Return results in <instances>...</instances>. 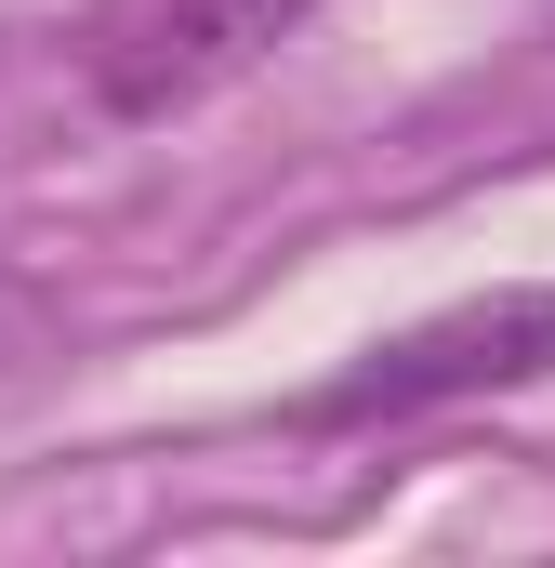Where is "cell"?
I'll return each instance as SVG.
<instances>
[{
	"label": "cell",
	"mask_w": 555,
	"mask_h": 568,
	"mask_svg": "<svg viewBox=\"0 0 555 568\" xmlns=\"http://www.w3.org/2000/svg\"><path fill=\"white\" fill-rule=\"evenodd\" d=\"M555 371V278L516 291H476V304H436L411 331H384L357 371H331L304 397V424L344 436V424H411V410H450V397H516Z\"/></svg>",
	"instance_id": "6da1fadb"
},
{
	"label": "cell",
	"mask_w": 555,
	"mask_h": 568,
	"mask_svg": "<svg viewBox=\"0 0 555 568\" xmlns=\"http://www.w3.org/2000/svg\"><path fill=\"white\" fill-rule=\"evenodd\" d=\"M317 0H107L80 40V80L107 120H185L225 80H252Z\"/></svg>",
	"instance_id": "7a4b0ae2"
}]
</instances>
